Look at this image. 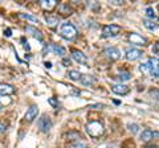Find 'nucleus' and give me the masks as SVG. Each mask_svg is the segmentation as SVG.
I'll use <instances>...</instances> for the list:
<instances>
[{
    "label": "nucleus",
    "mask_w": 159,
    "mask_h": 148,
    "mask_svg": "<svg viewBox=\"0 0 159 148\" xmlns=\"http://www.w3.org/2000/svg\"><path fill=\"white\" fill-rule=\"evenodd\" d=\"M139 72L143 73L145 76H150L154 78L159 77V60L158 58H148L146 62L139 65Z\"/></svg>",
    "instance_id": "1"
},
{
    "label": "nucleus",
    "mask_w": 159,
    "mask_h": 148,
    "mask_svg": "<svg viewBox=\"0 0 159 148\" xmlns=\"http://www.w3.org/2000/svg\"><path fill=\"white\" fill-rule=\"evenodd\" d=\"M85 128H86L88 135L90 137H94V139L101 137L103 135V132H105V126H103V123L98 122V120H93L90 123H88Z\"/></svg>",
    "instance_id": "2"
},
{
    "label": "nucleus",
    "mask_w": 159,
    "mask_h": 148,
    "mask_svg": "<svg viewBox=\"0 0 159 148\" xmlns=\"http://www.w3.org/2000/svg\"><path fill=\"white\" fill-rule=\"evenodd\" d=\"M60 36L65 40H73L77 36V28L72 23H64L60 27Z\"/></svg>",
    "instance_id": "3"
},
{
    "label": "nucleus",
    "mask_w": 159,
    "mask_h": 148,
    "mask_svg": "<svg viewBox=\"0 0 159 148\" xmlns=\"http://www.w3.org/2000/svg\"><path fill=\"white\" fill-rule=\"evenodd\" d=\"M122 28L119 25H116V24H110V25H105L102 29V37L105 38H113L117 37L119 33H121Z\"/></svg>",
    "instance_id": "4"
},
{
    "label": "nucleus",
    "mask_w": 159,
    "mask_h": 148,
    "mask_svg": "<svg viewBox=\"0 0 159 148\" xmlns=\"http://www.w3.org/2000/svg\"><path fill=\"white\" fill-rule=\"evenodd\" d=\"M52 120H51V118H49L48 115H43L40 119L37 120V126H39V128H40V131L41 132H49V130L52 128Z\"/></svg>",
    "instance_id": "5"
},
{
    "label": "nucleus",
    "mask_w": 159,
    "mask_h": 148,
    "mask_svg": "<svg viewBox=\"0 0 159 148\" xmlns=\"http://www.w3.org/2000/svg\"><path fill=\"white\" fill-rule=\"evenodd\" d=\"M125 56H126V58L129 61H137L143 56V52L139 50V49H137V48H129V49H126Z\"/></svg>",
    "instance_id": "6"
},
{
    "label": "nucleus",
    "mask_w": 159,
    "mask_h": 148,
    "mask_svg": "<svg viewBox=\"0 0 159 148\" xmlns=\"http://www.w3.org/2000/svg\"><path fill=\"white\" fill-rule=\"evenodd\" d=\"M127 40L130 41L131 44H135V45H141V46H145L147 44V40L143 36H141L139 33H129L127 36Z\"/></svg>",
    "instance_id": "7"
},
{
    "label": "nucleus",
    "mask_w": 159,
    "mask_h": 148,
    "mask_svg": "<svg viewBox=\"0 0 159 148\" xmlns=\"http://www.w3.org/2000/svg\"><path fill=\"white\" fill-rule=\"evenodd\" d=\"M103 54H105L110 61H117V60H119V57H121V52H119L117 48H114V46L106 48L105 50H103Z\"/></svg>",
    "instance_id": "8"
},
{
    "label": "nucleus",
    "mask_w": 159,
    "mask_h": 148,
    "mask_svg": "<svg viewBox=\"0 0 159 148\" xmlns=\"http://www.w3.org/2000/svg\"><path fill=\"white\" fill-rule=\"evenodd\" d=\"M111 91L118 95H126L130 93V87L123 83H117V85H111Z\"/></svg>",
    "instance_id": "9"
},
{
    "label": "nucleus",
    "mask_w": 159,
    "mask_h": 148,
    "mask_svg": "<svg viewBox=\"0 0 159 148\" xmlns=\"http://www.w3.org/2000/svg\"><path fill=\"white\" fill-rule=\"evenodd\" d=\"M47 52H54L56 54H58V56H61V57H64L66 54L65 48L56 45V44H51V45H48L45 49H44V53H47Z\"/></svg>",
    "instance_id": "10"
},
{
    "label": "nucleus",
    "mask_w": 159,
    "mask_h": 148,
    "mask_svg": "<svg viewBox=\"0 0 159 148\" xmlns=\"http://www.w3.org/2000/svg\"><path fill=\"white\" fill-rule=\"evenodd\" d=\"M72 57H73L74 61L80 63V65H86V63H88L86 56H85V54H84L82 52L77 50V49H73V50H72Z\"/></svg>",
    "instance_id": "11"
},
{
    "label": "nucleus",
    "mask_w": 159,
    "mask_h": 148,
    "mask_svg": "<svg viewBox=\"0 0 159 148\" xmlns=\"http://www.w3.org/2000/svg\"><path fill=\"white\" fill-rule=\"evenodd\" d=\"M37 115H39V107H37L36 105H33V106H31V107H29L28 110H27L24 119H25L27 122H33V120L37 118Z\"/></svg>",
    "instance_id": "12"
},
{
    "label": "nucleus",
    "mask_w": 159,
    "mask_h": 148,
    "mask_svg": "<svg viewBox=\"0 0 159 148\" xmlns=\"http://www.w3.org/2000/svg\"><path fill=\"white\" fill-rule=\"evenodd\" d=\"M158 136H159V132H154L151 130H145L141 134V140L145 143H148V141H151L154 137H158Z\"/></svg>",
    "instance_id": "13"
},
{
    "label": "nucleus",
    "mask_w": 159,
    "mask_h": 148,
    "mask_svg": "<svg viewBox=\"0 0 159 148\" xmlns=\"http://www.w3.org/2000/svg\"><path fill=\"white\" fill-rule=\"evenodd\" d=\"M15 94V87L9 83H0V95H12Z\"/></svg>",
    "instance_id": "14"
},
{
    "label": "nucleus",
    "mask_w": 159,
    "mask_h": 148,
    "mask_svg": "<svg viewBox=\"0 0 159 148\" xmlns=\"http://www.w3.org/2000/svg\"><path fill=\"white\" fill-rule=\"evenodd\" d=\"M25 31H27V33H31L32 36H33L34 38H37L39 41H43V33H41V31H39L37 28H34V27H32V25H28V27L25 28Z\"/></svg>",
    "instance_id": "15"
},
{
    "label": "nucleus",
    "mask_w": 159,
    "mask_h": 148,
    "mask_svg": "<svg viewBox=\"0 0 159 148\" xmlns=\"http://www.w3.org/2000/svg\"><path fill=\"white\" fill-rule=\"evenodd\" d=\"M40 6L44 9H47V11H52V9H54V7L57 6V0H41Z\"/></svg>",
    "instance_id": "16"
},
{
    "label": "nucleus",
    "mask_w": 159,
    "mask_h": 148,
    "mask_svg": "<svg viewBox=\"0 0 159 148\" xmlns=\"http://www.w3.org/2000/svg\"><path fill=\"white\" fill-rule=\"evenodd\" d=\"M80 81H81V83H82V85H85V86H92L96 80H94V77H93V76L82 74V76H81V80H80Z\"/></svg>",
    "instance_id": "17"
},
{
    "label": "nucleus",
    "mask_w": 159,
    "mask_h": 148,
    "mask_svg": "<svg viewBox=\"0 0 159 148\" xmlns=\"http://www.w3.org/2000/svg\"><path fill=\"white\" fill-rule=\"evenodd\" d=\"M68 76H69V78L70 80H73V81H80L81 80V76L82 74L80 73V72H77V70H70L68 73Z\"/></svg>",
    "instance_id": "18"
},
{
    "label": "nucleus",
    "mask_w": 159,
    "mask_h": 148,
    "mask_svg": "<svg viewBox=\"0 0 159 148\" xmlns=\"http://www.w3.org/2000/svg\"><path fill=\"white\" fill-rule=\"evenodd\" d=\"M143 25H145L148 31H155V29L158 28V23H154L151 20H145L143 21Z\"/></svg>",
    "instance_id": "19"
},
{
    "label": "nucleus",
    "mask_w": 159,
    "mask_h": 148,
    "mask_svg": "<svg viewBox=\"0 0 159 148\" xmlns=\"http://www.w3.org/2000/svg\"><path fill=\"white\" fill-rule=\"evenodd\" d=\"M45 20H47V24H48L49 27H56L57 24L60 23L58 17H53V16H47Z\"/></svg>",
    "instance_id": "20"
},
{
    "label": "nucleus",
    "mask_w": 159,
    "mask_h": 148,
    "mask_svg": "<svg viewBox=\"0 0 159 148\" xmlns=\"http://www.w3.org/2000/svg\"><path fill=\"white\" fill-rule=\"evenodd\" d=\"M17 16L20 19H25V20H29V21H32V23H39V20L34 16H32V15H28V13H19Z\"/></svg>",
    "instance_id": "21"
},
{
    "label": "nucleus",
    "mask_w": 159,
    "mask_h": 148,
    "mask_svg": "<svg viewBox=\"0 0 159 148\" xmlns=\"http://www.w3.org/2000/svg\"><path fill=\"white\" fill-rule=\"evenodd\" d=\"M145 13H146V16H147L148 19H151V20H158L157 15H155V12H154V8H151V7H147Z\"/></svg>",
    "instance_id": "22"
},
{
    "label": "nucleus",
    "mask_w": 159,
    "mask_h": 148,
    "mask_svg": "<svg viewBox=\"0 0 159 148\" xmlns=\"http://www.w3.org/2000/svg\"><path fill=\"white\" fill-rule=\"evenodd\" d=\"M117 78H118V80H121L122 82L123 81H129V80H131V74L129 73V72H122V73L118 74Z\"/></svg>",
    "instance_id": "23"
},
{
    "label": "nucleus",
    "mask_w": 159,
    "mask_h": 148,
    "mask_svg": "<svg viewBox=\"0 0 159 148\" xmlns=\"http://www.w3.org/2000/svg\"><path fill=\"white\" fill-rule=\"evenodd\" d=\"M127 127H129V130H130V131L133 132V134H137V132L139 131V126H138V124H135V123H129Z\"/></svg>",
    "instance_id": "24"
},
{
    "label": "nucleus",
    "mask_w": 159,
    "mask_h": 148,
    "mask_svg": "<svg viewBox=\"0 0 159 148\" xmlns=\"http://www.w3.org/2000/svg\"><path fill=\"white\" fill-rule=\"evenodd\" d=\"M48 103H49V105H52L54 108H57V107H58V101L56 99V98H49V99H48Z\"/></svg>",
    "instance_id": "25"
},
{
    "label": "nucleus",
    "mask_w": 159,
    "mask_h": 148,
    "mask_svg": "<svg viewBox=\"0 0 159 148\" xmlns=\"http://www.w3.org/2000/svg\"><path fill=\"white\" fill-rule=\"evenodd\" d=\"M8 128V124L4 122H0V134H3V132H6Z\"/></svg>",
    "instance_id": "26"
},
{
    "label": "nucleus",
    "mask_w": 159,
    "mask_h": 148,
    "mask_svg": "<svg viewBox=\"0 0 159 148\" xmlns=\"http://www.w3.org/2000/svg\"><path fill=\"white\" fill-rule=\"evenodd\" d=\"M70 148H88V146L85 144V143H76V144H73V146H70Z\"/></svg>",
    "instance_id": "27"
},
{
    "label": "nucleus",
    "mask_w": 159,
    "mask_h": 148,
    "mask_svg": "<svg viewBox=\"0 0 159 148\" xmlns=\"http://www.w3.org/2000/svg\"><path fill=\"white\" fill-rule=\"evenodd\" d=\"M152 52H154V53H158V52H159V42H155V44H154Z\"/></svg>",
    "instance_id": "28"
},
{
    "label": "nucleus",
    "mask_w": 159,
    "mask_h": 148,
    "mask_svg": "<svg viewBox=\"0 0 159 148\" xmlns=\"http://www.w3.org/2000/svg\"><path fill=\"white\" fill-rule=\"evenodd\" d=\"M4 34H6L7 37H11V36H12V31L8 28V29H6V31H4Z\"/></svg>",
    "instance_id": "29"
},
{
    "label": "nucleus",
    "mask_w": 159,
    "mask_h": 148,
    "mask_svg": "<svg viewBox=\"0 0 159 148\" xmlns=\"http://www.w3.org/2000/svg\"><path fill=\"white\" fill-rule=\"evenodd\" d=\"M111 4H117V6H121V4H123V2H121V0H113V2H110Z\"/></svg>",
    "instance_id": "30"
},
{
    "label": "nucleus",
    "mask_w": 159,
    "mask_h": 148,
    "mask_svg": "<svg viewBox=\"0 0 159 148\" xmlns=\"http://www.w3.org/2000/svg\"><path fill=\"white\" fill-rule=\"evenodd\" d=\"M44 65H45V67H48V69H51V67H52V63H51V62H45Z\"/></svg>",
    "instance_id": "31"
},
{
    "label": "nucleus",
    "mask_w": 159,
    "mask_h": 148,
    "mask_svg": "<svg viewBox=\"0 0 159 148\" xmlns=\"http://www.w3.org/2000/svg\"><path fill=\"white\" fill-rule=\"evenodd\" d=\"M64 63H65V66H69V65H70V61H69V60H64Z\"/></svg>",
    "instance_id": "32"
},
{
    "label": "nucleus",
    "mask_w": 159,
    "mask_h": 148,
    "mask_svg": "<svg viewBox=\"0 0 159 148\" xmlns=\"http://www.w3.org/2000/svg\"><path fill=\"white\" fill-rule=\"evenodd\" d=\"M24 48H25L27 50H29V49H31V48H29V45H28V42H24Z\"/></svg>",
    "instance_id": "33"
},
{
    "label": "nucleus",
    "mask_w": 159,
    "mask_h": 148,
    "mask_svg": "<svg viewBox=\"0 0 159 148\" xmlns=\"http://www.w3.org/2000/svg\"><path fill=\"white\" fill-rule=\"evenodd\" d=\"M0 110H2V103H0Z\"/></svg>",
    "instance_id": "34"
},
{
    "label": "nucleus",
    "mask_w": 159,
    "mask_h": 148,
    "mask_svg": "<svg viewBox=\"0 0 159 148\" xmlns=\"http://www.w3.org/2000/svg\"><path fill=\"white\" fill-rule=\"evenodd\" d=\"M157 8H158V11H159V4H158V7H157Z\"/></svg>",
    "instance_id": "35"
}]
</instances>
